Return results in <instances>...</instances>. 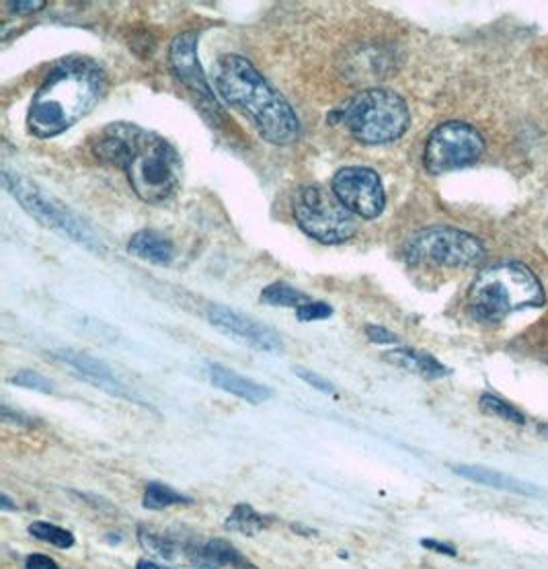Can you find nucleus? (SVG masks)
Wrapping results in <instances>:
<instances>
[{
  "mask_svg": "<svg viewBox=\"0 0 548 569\" xmlns=\"http://www.w3.org/2000/svg\"><path fill=\"white\" fill-rule=\"evenodd\" d=\"M94 157L119 167L132 192L146 204H162L177 192L181 157L159 134L136 124H110L91 142Z\"/></svg>",
  "mask_w": 548,
  "mask_h": 569,
  "instance_id": "obj_1",
  "label": "nucleus"
},
{
  "mask_svg": "<svg viewBox=\"0 0 548 569\" xmlns=\"http://www.w3.org/2000/svg\"><path fill=\"white\" fill-rule=\"evenodd\" d=\"M107 91V77L89 58H70L53 66L33 95L27 113L29 132L37 138H53L91 113Z\"/></svg>",
  "mask_w": 548,
  "mask_h": 569,
  "instance_id": "obj_2",
  "label": "nucleus"
},
{
  "mask_svg": "<svg viewBox=\"0 0 548 569\" xmlns=\"http://www.w3.org/2000/svg\"><path fill=\"white\" fill-rule=\"evenodd\" d=\"M216 89L228 105L253 120L257 130L275 146L300 138V120L286 99L242 56H225L216 69Z\"/></svg>",
  "mask_w": 548,
  "mask_h": 569,
  "instance_id": "obj_3",
  "label": "nucleus"
},
{
  "mask_svg": "<svg viewBox=\"0 0 548 569\" xmlns=\"http://www.w3.org/2000/svg\"><path fill=\"white\" fill-rule=\"evenodd\" d=\"M544 304L543 284L524 263H497L472 282L469 310L480 323H499L518 309Z\"/></svg>",
  "mask_w": 548,
  "mask_h": 569,
  "instance_id": "obj_4",
  "label": "nucleus"
},
{
  "mask_svg": "<svg viewBox=\"0 0 548 569\" xmlns=\"http://www.w3.org/2000/svg\"><path fill=\"white\" fill-rule=\"evenodd\" d=\"M339 120L362 144H387L407 132L411 115L397 93L370 89L349 99L339 110Z\"/></svg>",
  "mask_w": 548,
  "mask_h": 569,
  "instance_id": "obj_5",
  "label": "nucleus"
},
{
  "mask_svg": "<svg viewBox=\"0 0 548 569\" xmlns=\"http://www.w3.org/2000/svg\"><path fill=\"white\" fill-rule=\"evenodd\" d=\"M3 186L9 189V194L15 198L19 204L25 208V212H29L37 222H42L44 227L56 230V233L69 236L70 241L85 245L86 249L94 251V253H103L105 247L97 233L80 219L77 212L62 204V202L47 195L42 187H37L36 183H31L27 177L19 173L3 171Z\"/></svg>",
  "mask_w": 548,
  "mask_h": 569,
  "instance_id": "obj_6",
  "label": "nucleus"
},
{
  "mask_svg": "<svg viewBox=\"0 0 548 569\" xmlns=\"http://www.w3.org/2000/svg\"><path fill=\"white\" fill-rule=\"evenodd\" d=\"M485 255L477 236L450 227H431L417 230L405 245V257L411 263H431L446 268L475 266Z\"/></svg>",
  "mask_w": 548,
  "mask_h": 569,
  "instance_id": "obj_7",
  "label": "nucleus"
},
{
  "mask_svg": "<svg viewBox=\"0 0 548 569\" xmlns=\"http://www.w3.org/2000/svg\"><path fill=\"white\" fill-rule=\"evenodd\" d=\"M294 216L304 233L324 245L345 243L356 235L349 210L323 187H302L294 200Z\"/></svg>",
  "mask_w": 548,
  "mask_h": 569,
  "instance_id": "obj_8",
  "label": "nucleus"
},
{
  "mask_svg": "<svg viewBox=\"0 0 548 569\" xmlns=\"http://www.w3.org/2000/svg\"><path fill=\"white\" fill-rule=\"evenodd\" d=\"M483 136L469 124L448 121L438 126L425 144V169L431 175H442L475 165L483 157Z\"/></svg>",
  "mask_w": 548,
  "mask_h": 569,
  "instance_id": "obj_9",
  "label": "nucleus"
},
{
  "mask_svg": "<svg viewBox=\"0 0 548 569\" xmlns=\"http://www.w3.org/2000/svg\"><path fill=\"white\" fill-rule=\"evenodd\" d=\"M333 195L341 204L362 219H376L382 214L387 198L380 177L368 167H345L333 177Z\"/></svg>",
  "mask_w": 548,
  "mask_h": 569,
  "instance_id": "obj_10",
  "label": "nucleus"
},
{
  "mask_svg": "<svg viewBox=\"0 0 548 569\" xmlns=\"http://www.w3.org/2000/svg\"><path fill=\"white\" fill-rule=\"evenodd\" d=\"M168 62L171 70L183 85L187 87L195 99L200 101L201 111L209 113L212 118L220 115V105L216 101L212 89H209L206 74L200 66L198 58V33L187 31L173 39L171 50H168Z\"/></svg>",
  "mask_w": 548,
  "mask_h": 569,
  "instance_id": "obj_11",
  "label": "nucleus"
},
{
  "mask_svg": "<svg viewBox=\"0 0 548 569\" xmlns=\"http://www.w3.org/2000/svg\"><path fill=\"white\" fill-rule=\"evenodd\" d=\"M208 321L212 323V327L218 329L220 334L228 335L230 340L247 343L259 351H272V354L282 351V340L274 329L251 319V317L236 313L233 309L214 304V307L208 309Z\"/></svg>",
  "mask_w": 548,
  "mask_h": 569,
  "instance_id": "obj_12",
  "label": "nucleus"
},
{
  "mask_svg": "<svg viewBox=\"0 0 548 569\" xmlns=\"http://www.w3.org/2000/svg\"><path fill=\"white\" fill-rule=\"evenodd\" d=\"M208 376L218 389L233 392V395L245 399L249 403H263L272 397V391L267 387L251 381V378L236 375V372L228 370L220 364H208Z\"/></svg>",
  "mask_w": 548,
  "mask_h": 569,
  "instance_id": "obj_13",
  "label": "nucleus"
},
{
  "mask_svg": "<svg viewBox=\"0 0 548 569\" xmlns=\"http://www.w3.org/2000/svg\"><path fill=\"white\" fill-rule=\"evenodd\" d=\"M58 360H62L70 366V368H74L78 372L80 376H85L86 381L97 384V387L105 389L113 392V395H126L124 391V384H121L118 378L113 376V372L107 368V366L103 362L94 360V358L86 356V354H78V351H58Z\"/></svg>",
  "mask_w": 548,
  "mask_h": 569,
  "instance_id": "obj_14",
  "label": "nucleus"
},
{
  "mask_svg": "<svg viewBox=\"0 0 548 569\" xmlns=\"http://www.w3.org/2000/svg\"><path fill=\"white\" fill-rule=\"evenodd\" d=\"M127 251L134 257H138L142 261L154 263V266H168L173 261L175 247L168 236H165L159 230H138L136 235L130 239Z\"/></svg>",
  "mask_w": 548,
  "mask_h": 569,
  "instance_id": "obj_15",
  "label": "nucleus"
},
{
  "mask_svg": "<svg viewBox=\"0 0 548 569\" xmlns=\"http://www.w3.org/2000/svg\"><path fill=\"white\" fill-rule=\"evenodd\" d=\"M454 471L460 477L475 481V483L493 487V490H502V491H511V493H522V496H538V490L526 481H519L516 477L505 475V473L485 469V466L477 465H460L454 466Z\"/></svg>",
  "mask_w": 548,
  "mask_h": 569,
  "instance_id": "obj_16",
  "label": "nucleus"
},
{
  "mask_svg": "<svg viewBox=\"0 0 548 569\" xmlns=\"http://www.w3.org/2000/svg\"><path fill=\"white\" fill-rule=\"evenodd\" d=\"M187 559L189 564L198 569H222L226 565L239 564L241 555L236 553V548L226 543V540H208L204 545L189 547L187 548Z\"/></svg>",
  "mask_w": 548,
  "mask_h": 569,
  "instance_id": "obj_17",
  "label": "nucleus"
},
{
  "mask_svg": "<svg viewBox=\"0 0 548 569\" xmlns=\"http://www.w3.org/2000/svg\"><path fill=\"white\" fill-rule=\"evenodd\" d=\"M387 360L395 366H401V368L415 372V375H421L425 378H442L446 375H450V370L446 368L444 364H439L434 356L423 354V351H415L409 348L389 351Z\"/></svg>",
  "mask_w": 548,
  "mask_h": 569,
  "instance_id": "obj_18",
  "label": "nucleus"
},
{
  "mask_svg": "<svg viewBox=\"0 0 548 569\" xmlns=\"http://www.w3.org/2000/svg\"><path fill=\"white\" fill-rule=\"evenodd\" d=\"M266 526V518H263L261 514H257L249 504H239L226 518L228 531L242 532L247 534V537H255V534H259Z\"/></svg>",
  "mask_w": 548,
  "mask_h": 569,
  "instance_id": "obj_19",
  "label": "nucleus"
},
{
  "mask_svg": "<svg viewBox=\"0 0 548 569\" xmlns=\"http://www.w3.org/2000/svg\"><path fill=\"white\" fill-rule=\"evenodd\" d=\"M261 301L267 304H274V307H302V304L310 302L308 294H304L300 293V290H296L282 282H275L272 284V286L263 290Z\"/></svg>",
  "mask_w": 548,
  "mask_h": 569,
  "instance_id": "obj_20",
  "label": "nucleus"
},
{
  "mask_svg": "<svg viewBox=\"0 0 548 569\" xmlns=\"http://www.w3.org/2000/svg\"><path fill=\"white\" fill-rule=\"evenodd\" d=\"M192 498L183 496V493L175 491L173 487L162 485V483H151L146 487L144 493V507L146 510H165L168 506L175 504H189Z\"/></svg>",
  "mask_w": 548,
  "mask_h": 569,
  "instance_id": "obj_21",
  "label": "nucleus"
},
{
  "mask_svg": "<svg viewBox=\"0 0 548 569\" xmlns=\"http://www.w3.org/2000/svg\"><path fill=\"white\" fill-rule=\"evenodd\" d=\"M29 532L33 534V537H37L39 540H44V543H50L53 547H60V548H70L74 545L72 532L64 531V528H60V526L47 524V523H33L29 526Z\"/></svg>",
  "mask_w": 548,
  "mask_h": 569,
  "instance_id": "obj_22",
  "label": "nucleus"
},
{
  "mask_svg": "<svg viewBox=\"0 0 548 569\" xmlns=\"http://www.w3.org/2000/svg\"><path fill=\"white\" fill-rule=\"evenodd\" d=\"M478 405H480V409H483L485 413H491V416L502 417V419H505V422H513V424H524L526 422L522 413L513 408V405L505 403L503 399H497V397H493V395H483V397H480Z\"/></svg>",
  "mask_w": 548,
  "mask_h": 569,
  "instance_id": "obj_23",
  "label": "nucleus"
},
{
  "mask_svg": "<svg viewBox=\"0 0 548 569\" xmlns=\"http://www.w3.org/2000/svg\"><path fill=\"white\" fill-rule=\"evenodd\" d=\"M140 543L148 553L159 555L162 559H175V553H177L171 540L160 537V534H154L152 531H146V528H140Z\"/></svg>",
  "mask_w": 548,
  "mask_h": 569,
  "instance_id": "obj_24",
  "label": "nucleus"
},
{
  "mask_svg": "<svg viewBox=\"0 0 548 569\" xmlns=\"http://www.w3.org/2000/svg\"><path fill=\"white\" fill-rule=\"evenodd\" d=\"M331 315H333V309H331V304H327V302L310 301V302L302 304V307L296 309V317L302 323L323 321V319H329Z\"/></svg>",
  "mask_w": 548,
  "mask_h": 569,
  "instance_id": "obj_25",
  "label": "nucleus"
},
{
  "mask_svg": "<svg viewBox=\"0 0 548 569\" xmlns=\"http://www.w3.org/2000/svg\"><path fill=\"white\" fill-rule=\"evenodd\" d=\"M12 384H19V387H25V389H33V391H42V392H52L53 391V383L47 381L45 376L39 375V372H33V370H23L19 372V375H15L11 378Z\"/></svg>",
  "mask_w": 548,
  "mask_h": 569,
  "instance_id": "obj_26",
  "label": "nucleus"
},
{
  "mask_svg": "<svg viewBox=\"0 0 548 569\" xmlns=\"http://www.w3.org/2000/svg\"><path fill=\"white\" fill-rule=\"evenodd\" d=\"M294 372H296V376H300L302 381L307 383V384H310L313 389L321 391V392H327V395H333V392H335V384L329 383L327 378L319 375V372L307 370V368H302V366H296Z\"/></svg>",
  "mask_w": 548,
  "mask_h": 569,
  "instance_id": "obj_27",
  "label": "nucleus"
},
{
  "mask_svg": "<svg viewBox=\"0 0 548 569\" xmlns=\"http://www.w3.org/2000/svg\"><path fill=\"white\" fill-rule=\"evenodd\" d=\"M6 6L12 12H19V15H31V12L42 11L45 3L44 0H15V3H6Z\"/></svg>",
  "mask_w": 548,
  "mask_h": 569,
  "instance_id": "obj_28",
  "label": "nucleus"
},
{
  "mask_svg": "<svg viewBox=\"0 0 548 569\" xmlns=\"http://www.w3.org/2000/svg\"><path fill=\"white\" fill-rule=\"evenodd\" d=\"M365 335H368L370 342L374 343H397V335L390 334V331H387L384 327H378V325H370V327H365Z\"/></svg>",
  "mask_w": 548,
  "mask_h": 569,
  "instance_id": "obj_29",
  "label": "nucleus"
},
{
  "mask_svg": "<svg viewBox=\"0 0 548 569\" xmlns=\"http://www.w3.org/2000/svg\"><path fill=\"white\" fill-rule=\"evenodd\" d=\"M25 569H58V564L45 555H29L25 561Z\"/></svg>",
  "mask_w": 548,
  "mask_h": 569,
  "instance_id": "obj_30",
  "label": "nucleus"
},
{
  "mask_svg": "<svg viewBox=\"0 0 548 569\" xmlns=\"http://www.w3.org/2000/svg\"><path fill=\"white\" fill-rule=\"evenodd\" d=\"M421 545L425 548H431V551L436 553H442V555H450V557H456V548L448 545V543H439V540H429V539H423Z\"/></svg>",
  "mask_w": 548,
  "mask_h": 569,
  "instance_id": "obj_31",
  "label": "nucleus"
},
{
  "mask_svg": "<svg viewBox=\"0 0 548 569\" xmlns=\"http://www.w3.org/2000/svg\"><path fill=\"white\" fill-rule=\"evenodd\" d=\"M136 569H165V567H160V565H157V564H152V561L140 559V561H138V565H136Z\"/></svg>",
  "mask_w": 548,
  "mask_h": 569,
  "instance_id": "obj_32",
  "label": "nucleus"
},
{
  "mask_svg": "<svg viewBox=\"0 0 548 569\" xmlns=\"http://www.w3.org/2000/svg\"><path fill=\"white\" fill-rule=\"evenodd\" d=\"M3 507H4V510H12V507H15V506L11 504V499H9V498L3 496Z\"/></svg>",
  "mask_w": 548,
  "mask_h": 569,
  "instance_id": "obj_33",
  "label": "nucleus"
}]
</instances>
